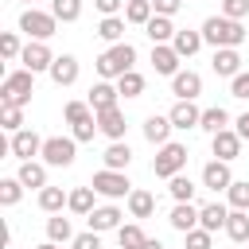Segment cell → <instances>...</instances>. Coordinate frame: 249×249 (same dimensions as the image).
Returning <instances> with one entry per match:
<instances>
[{"label": "cell", "mask_w": 249, "mask_h": 249, "mask_svg": "<svg viewBox=\"0 0 249 249\" xmlns=\"http://www.w3.org/2000/svg\"><path fill=\"white\" fill-rule=\"evenodd\" d=\"M132 62H136V47L121 39V43H109V51H101L93 66H97V74L109 82V78H121V74H128V70H132Z\"/></svg>", "instance_id": "1"}, {"label": "cell", "mask_w": 249, "mask_h": 249, "mask_svg": "<svg viewBox=\"0 0 249 249\" xmlns=\"http://www.w3.org/2000/svg\"><path fill=\"white\" fill-rule=\"evenodd\" d=\"M202 39L210 47H241L245 43V27L241 19H230V16H210L202 23Z\"/></svg>", "instance_id": "2"}, {"label": "cell", "mask_w": 249, "mask_h": 249, "mask_svg": "<svg viewBox=\"0 0 249 249\" xmlns=\"http://www.w3.org/2000/svg\"><path fill=\"white\" fill-rule=\"evenodd\" d=\"M35 93V74L31 70H16L0 82V105H27Z\"/></svg>", "instance_id": "3"}, {"label": "cell", "mask_w": 249, "mask_h": 249, "mask_svg": "<svg viewBox=\"0 0 249 249\" xmlns=\"http://www.w3.org/2000/svg\"><path fill=\"white\" fill-rule=\"evenodd\" d=\"M183 167H187V144H175V140L160 144V152H156V160H152V175H156V179H171V175H179Z\"/></svg>", "instance_id": "4"}, {"label": "cell", "mask_w": 249, "mask_h": 249, "mask_svg": "<svg viewBox=\"0 0 249 249\" xmlns=\"http://www.w3.org/2000/svg\"><path fill=\"white\" fill-rule=\"evenodd\" d=\"M89 187H93L101 198H128V195H132V183H128V175H124V171H113V167H101V171H93Z\"/></svg>", "instance_id": "5"}, {"label": "cell", "mask_w": 249, "mask_h": 249, "mask_svg": "<svg viewBox=\"0 0 249 249\" xmlns=\"http://www.w3.org/2000/svg\"><path fill=\"white\" fill-rule=\"evenodd\" d=\"M78 156V140L74 136H47L43 140V163L47 167H70Z\"/></svg>", "instance_id": "6"}, {"label": "cell", "mask_w": 249, "mask_h": 249, "mask_svg": "<svg viewBox=\"0 0 249 249\" xmlns=\"http://www.w3.org/2000/svg\"><path fill=\"white\" fill-rule=\"evenodd\" d=\"M19 31H27L31 39H51L54 31H58V16L54 12H39V8H27L23 16H19Z\"/></svg>", "instance_id": "7"}, {"label": "cell", "mask_w": 249, "mask_h": 249, "mask_svg": "<svg viewBox=\"0 0 249 249\" xmlns=\"http://www.w3.org/2000/svg\"><path fill=\"white\" fill-rule=\"evenodd\" d=\"M8 152H12L19 163H23V160H35V156H43V136H39L35 128H19V132H12Z\"/></svg>", "instance_id": "8"}, {"label": "cell", "mask_w": 249, "mask_h": 249, "mask_svg": "<svg viewBox=\"0 0 249 249\" xmlns=\"http://www.w3.org/2000/svg\"><path fill=\"white\" fill-rule=\"evenodd\" d=\"M19 62H23V70H31V74H43V70H51V62H54V54H51V47H47L43 39H31V43L23 47V54H19Z\"/></svg>", "instance_id": "9"}, {"label": "cell", "mask_w": 249, "mask_h": 249, "mask_svg": "<svg viewBox=\"0 0 249 249\" xmlns=\"http://www.w3.org/2000/svg\"><path fill=\"white\" fill-rule=\"evenodd\" d=\"M210 148H214V156L218 160H237L241 156V136H237V128H222V132H214L210 136Z\"/></svg>", "instance_id": "10"}, {"label": "cell", "mask_w": 249, "mask_h": 249, "mask_svg": "<svg viewBox=\"0 0 249 249\" xmlns=\"http://www.w3.org/2000/svg\"><path fill=\"white\" fill-rule=\"evenodd\" d=\"M152 66H156V74L175 78L179 74V51L171 43H152Z\"/></svg>", "instance_id": "11"}, {"label": "cell", "mask_w": 249, "mask_h": 249, "mask_svg": "<svg viewBox=\"0 0 249 249\" xmlns=\"http://www.w3.org/2000/svg\"><path fill=\"white\" fill-rule=\"evenodd\" d=\"M210 66H214L218 78H233V74H241V54H237V47H214Z\"/></svg>", "instance_id": "12"}, {"label": "cell", "mask_w": 249, "mask_h": 249, "mask_svg": "<svg viewBox=\"0 0 249 249\" xmlns=\"http://www.w3.org/2000/svg\"><path fill=\"white\" fill-rule=\"evenodd\" d=\"M78 70H82V66H78L74 54H54V62H51L47 74H51L54 86H74V82H78Z\"/></svg>", "instance_id": "13"}, {"label": "cell", "mask_w": 249, "mask_h": 249, "mask_svg": "<svg viewBox=\"0 0 249 249\" xmlns=\"http://www.w3.org/2000/svg\"><path fill=\"white\" fill-rule=\"evenodd\" d=\"M171 93H175L179 101H195V97L202 93V78H198L195 70H179V74L171 78Z\"/></svg>", "instance_id": "14"}, {"label": "cell", "mask_w": 249, "mask_h": 249, "mask_svg": "<svg viewBox=\"0 0 249 249\" xmlns=\"http://www.w3.org/2000/svg\"><path fill=\"white\" fill-rule=\"evenodd\" d=\"M97 128H101V136H109V140H124L128 121H124V113L113 105V109H101V113H97Z\"/></svg>", "instance_id": "15"}, {"label": "cell", "mask_w": 249, "mask_h": 249, "mask_svg": "<svg viewBox=\"0 0 249 249\" xmlns=\"http://www.w3.org/2000/svg\"><path fill=\"white\" fill-rule=\"evenodd\" d=\"M230 183H233V175H230V163H226V160H210V163L202 167V187H210V191H230Z\"/></svg>", "instance_id": "16"}, {"label": "cell", "mask_w": 249, "mask_h": 249, "mask_svg": "<svg viewBox=\"0 0 249 249\" xmlns=\"http://www.w3.org/2000/svg\"><path fill=\"white\" fill-rule=\"evenodd\" d=\"M117 97H121V89H117L113 82H105V78L89 86V109H93V113H101V109H113V105H117Z\"/></svg>", "instance_id": "17"}, {"label": "cell", "mask_w": 249, "mask_h": 249, "mask_svg": "<svg viewBox=\"0 0 249 249\" xmlns=\"http://www.w3.org/2000/svg\"><path fill=\"white\" fill-rule=\"evenodd\" d=\"M167 117H171V124H175V128H183V132H187V128H198V121H202V109H198L195 101H175Z\"/></svg>", "instance_id": "18"}, {"label": "cell", "mask_w": 249, "mask_h": 249, "mask_svg": "<svg viewBox=\"0 0 249 249\" xmlns=\"http://www.w3.org/2000/svg\"><path fill=\"white\" fill-rule=\"evenodd\" d=\"M121 218H124V214H121L117 206H93L86 222H89V230L105 233V230H121Z\"/></svg>", "instance_id": "19"}, {"label": "cell", "mask_w": 249, "mask_h": 249, "mask_svg": "<svg viewBox=\"0 0 249 249\" xmlns=\"http://www.w3.org/2000/svg\"><path fill=\"white\" fill-rule=\"evenodd\" d=\"M167 222H171V230L187 233V230H195V226H198V206H195V202H175V206H171V214H167Z\"/></svg>", "instance_id": "20"}, {"label": "cell", "mask_w": 249, "mask_h": 249, "mask_svg": "<svg viewBox=\"0 0 249 249\" xmlns=\"http://www.w3.org/2000/svg\"><path fill=\"white\" fill-rule=\"evenodd\" d=\"M171 128H175V124H171V117H160V113H152V117L144 121V140L160 148V144H167Z\"/></svg>", "instance_id": "21"}, {"label": "cell", "mask_w": 249, "mask_h": 249, "mask_svg": "<svg viewBox=\"0 0 249 249\" xmlns=\"http://www.w3.org/2000/svg\"><path fill=\"white\" fill-rule=\"evenodd\" d=\"M226 218H230V210H226L222 202H206V206H198V226L210 230V233L226 230Z\"/></svg>", "instance_id": "22"}, {"label": "cell", "mask_w": 249, "mask_h": 249, "mask_svg": "<svg viewBox=\"0 0 249 249\" xmlns=\"http://www.w3.org/2000/svg\"><path fill=\"white\" fill-rule=\"evenodd\" d=\"M175 23H171V16H152L148 23H144V35L152 39V43H171L175 39Z\"/></svg>", "instance_id": "23"}, {"label": "cell", "mask_w": 249, "mask_h": 249, "mask_svg": "<svg viewBox=\"0 0 249 249\" xmlns=\"http://www.w3.org/2000/svg\"><path fill=\"white\" fill-rule=\"evenodd\" d=\"M19 183L31 187V191H43V187H47V163L23 160V163H19Z\"/></svg>", "instance_id": "24"}, {"label": "cell", "mask_w": 249, "mask_h": 249, "mask_svg": "<svg viewBox=\"0 0 249 249\" xmlns=\"http://www.w3.org/2000/svg\"><path fill=\"white\" fill-rule=\"evenodd\" d=\"M202 31H175V39H171V47L179 51V58H191V54H198L202 51Z\"/></svg>", "instance_id": "25"}, {"label": "cell", "mask_w": 249, "mask_h": 249, "mask_svg": "<svg viewBox=\"0 0 249 249\" xmlns=\"http://www.w3.org/2000/svg\"><path fill=\"white\" fill-rule=\"evenodd\" d=\"M101 160H105V167H113V171H124V167L132 163V148H128L124 140H113V144L105 148V156H101Z\"/></svg>", "instance_id": "26"}, {"label": "cell", "mask_w": 249, "mask_h": 249, "mask_svg": "<svg viewBox=\"0 0 249 249\" xmlns=\"http://www.w3.org/2000/svg\"><path fill=\"white\" fill-rule=\"evenodd\" d=\"M152 210H156V195L132 187V195H128V214H132V218H152Z\"/></svg>", "instance_id": "27"}, {"label": "cell", "mask_w": 249, "mask_h": 249, "mask_svg": "<svg viewBox=\"0 0 249 249\" xmlns=\"http://www.w3.org/2000/svg\"><path fill=\"white\" fill-rule=\"evenodd\" d=\"M198 128L202 132H222V128H230V113L222 109V105H210V109H202V121H198Z\"/></svg>", "instance_id": "28"}, {"label": "cell", "mask_w": 249, "mask_h": 249, "mask_svg": "<svg viewBox=\"0 0 249 249\" xmlns=\"http://www.w3.org/2000/svg\"><path fill=\"white\" fill-rule=\"evenodd\" d=\"M66 202H70V195L62 187H43L39 191V210H47V214H62Z\"/></svg>", "instance_id": "29"}, {"label": "cell", "mask_w": 249, "mask_h": 249, "mask_svg": "<svg viewBox=\"0 0 249 249\" xmlns=\"http://www.w3.org/2000/svg\"><path fill=\"white\" fill-rule=\"evenodd\" d=\"M226 237H230V241H249V210H230V218H226Z\"/></svg>", "instance_id": "30"}, {"label": "cell", "mask_w": 249, "mask_h": 249, "mask_svg": "<svg viewBox=\"0 0 249 249\" xmlns=\"http://www.w3.org/2000/svg\"><path fill=\"white\" fill-rule=\"evenodd\" d=\"M124 23H128V19H121V16H105V19L97 23V39L121 43V39H124Z\"/></svg>", "instance_id": "31"}, {"label": "cell", "mask_w": 249, "mask_h": 249, "mask_svg": "<svg viewBox=\"0 0 249 249\" xmlns=\"http://www.w3.org/2000/svg\"><path fill=\"white\" fill-rule=\"evenodd\" d=\"M93 195H97L93 187H74V191H70V202H66V206H70L74 214L89 218V210H93Z\"/></svg>", "instance_id": "32"}, {"label": "cell", "mask_w": 249, "mask_h": 249, "mask_svg": "<svg viewBox=\"0 0 249 249\" xmlns=\"http://www.w3.org/2000/svg\"><path fill=\"white\" fill-rule=\"evenodd\" d=\"M47 237H51V241H58V245H66V241H74V230H70V218H62V214H51V218H47Z\"/></svg>", "instance_id": "33"}, {"label": "cell", "mask_w": 249, "mask_h": 249, "mask_svg": "<svg viewBox=\"0 0 249 249\" xmlns=\"http://www.w3.org/2000/svg\"><path fill=\"white\" fill-rule=\"evenodd\" d=\"M152 16H156L152 0H128V4H124V19H128V23H136V27H144Z\"/></svg>", "instance_id": "34"}, {"label": "cell", "mask_w": 249, "mask_h": 249, "mask_svg": "<svg viewBox=\"0 0 249 249\" xmlns=\"http://www.w3.org/2000/svg\"><path fill=\"white\" fill-rule=\"evenodd\" d=\"M117 241H121V249H144L148 233L140 230V222H128V226H121V230H117Z\"/></svg>", "instance_id": "35"}, {"label": "cell", "mask_w": 249, "mask_h": 249, "mask_svg": "<svg viewBox=\"0 0 249 249\" xmlns=\"http://www.w3.org/2000/svg\"><path fill=\"white\" fill-rule=\"evenodd\" d=\"M167 191H171V198H175V202H191L198 187H195V183H191V179L179 171V175H171V179H167Z\"/></svg>", "instance_id": "36"}, {"label": "cell", "mask_w": 249, "mask_h": 249, "mask_svg": "<svg viewBox=\"0 0 249 249\" xmlns=\"http://www.w3.org/2000/svg\"><path fill=\"white\" fill-rule=\"evenodd\" d=\"M117 89H121V97H140L144 93V74H136V70L121 74L117 78Z\"/></svg>", "instance_id": "37"}, {"label": "cell", "mask_w": 249, "mask_h": 249, "mask_svg": "<svg viewBox=\"0 0 249 249\" xmlns=\"http://www.w3.org/2000/svg\"><path fill=\"white\" fill-rule=\"evenodd\" d=\"M23 198V183H19V175L16 179H0V206H16Z\"/></svg>", "instance_id": "38"}, {"label": "cell", "mask_w": 249, "mask_h": 249, "mask_svg": "<svg viewBox=\"0 0 249 249\" xmlns=\"http://www.w3.org/2000/svg\"><path fill=\"white\" fill-rule=\"evenodd\" d=\"M51 12L62 19V23H74L82 16V0H51Z\"/></svg>", "instance_id": "39"}, {"label": "cell", "mask_w": 249, "mask_h": 249, "mask_svg": "<svg viewBox=\"0 0 249 249\" xmlns=\"http://www.w3.org/2000/svg\"><path fill=\"white\" fill-rule=\"evenodd\" d=\"M0 124L8 132H19L23 128V105H0Z\"/></svg>", "instance_id": "40"}, {"label": "cell", "mask_w": 249, "mask_h": 249, "mask_svg": "<svg viewBox=\"0 0 249 249\" xmlns=\"http://www.w3.org/2000/svg\"><path fill=\"white\" fill-rule=\"evenodd\" d=\"M226 195H230V206H233V210H249V183H245V179H233Z\"/></svg>", "instance_id": "41"}, {"label": "cell", "mask_w": 249, "mask_h": 249, "mask_svg": "<svg viewBox=\"0 0 249 249\" xmlns=\"http://www.w3.org/2000/svg\"><path fill=\"white\" fill-rule=\"evenodd\" d=\"M183 249H214V233L202 230V226H195V230H187V245Z\"/></svg>", "instance_id": "42"}, {"label": "cell", "mask_w": 249, "mask_h": 249, "mask_svg": "<svg viewBox=\"0 0 249 249\" xmlns=\"http://www.w3.org/2000/svg\"><path fill=\"white\" fill-rule=\"evenodd\" d=\"M62 117H66V124L74 128V124H82V121L93 117V113H89V101H70V105L62 109Z\"/></svg>", "instance_id": "43"}, {"label": "cell", "mask_w": 249, "mask_h": 249, "mask_svg": "<svg viewBox=\"0 0 249 249\" xmlns=\"http://www.w3.org/2000/svg\"><path fill=\"white\" fill-rule=\"evenodd\" d=\"M0 54H4L8 62L23 54V47H19V35H16V31H4V35H0Z\"/></svg>", "instance_id": "44"}, {"label": "cell", "mask_w": 249, "mask_h": 249, "mask_svg": "<svg viewBox=\"0 0 249 249\" xmlns=\"http://www.w3.org/2000/svg\"><path fill=\"white\" fill-rule=\"evenodd\" d=\"M93 132H101V128H97V113H93V117H86L82 124H74V140H78V144L93 140Z\"/></svg>", "instance_id": "45"}, {"label": "cell", "mask_w": 249, "mask_h": 249, "mask_svg": "<svg viewBox=\"0 0 249 249\" xmlns=\"http://www.w3.org/2000/svg\"><path fill=\"white\" fill-rule=\"evenodd\" d=\"M222 16H230V19H245V16H249V0H222Z\"/></svg>", "instance_id": "46"}, {"label": "cell", "mask_w": 249, "mask_h": 249, "mask_svg": "<svg viewBox=\"0 0 249 249\" xmlns=\"http://www.w3.org/2000/svg\"><path fill=\"white\" fill-rule=\"evenodd\" d=\"M230 97H241V101L249 97V74H245V70L230 78Z\"/></svg>", "instance_id": "47"}, {"label": "cell", "mask_w": 249, "mask_h": 249, "mask_svg": "<svg viewBox=\"0 0 249 249\" xmlns=\"http://www.w3.org/2000/svg\"><path fill=\"white\" fill-rule=\"evenodd\" d=\"M70 249H101V237H97V230H89V233H78V237L70 241Z\"/></svg>", "instance_id": "48"}, {"label": "cell", "mask_w": 249, "mask_h": 249, "mask_svg": "<svg viewBox=\"0 0 249 249\" xmlns=\"http://www.w3.org/2000/svg\"><path fill=\"white\" fill-rule=\"evenodd\" d=\"M152 8H156V16H175L183 8V0H152Z\"/></svg>", "instance_id": "49"}, {"label": "cell", "mask_w": 249, "mask_h": 249, "mask_svg": "<svg viewBox=\"0 0 249 249\" xmlns=\"http://www.w3.org/2000/svg\"><path fill=\"white\" fill-rule=\"evenodd\" d=\"M93 8H97L101 16H117V12L124 8V0H93Z\"/></svg>", "instance_id": "50"}, {"label": "cell", "mask_w": 249, "mask_h": 249, "mask_svg": "<svg viewBox=\"0 0 249 249\" xmlns=\"http://www.w3.org/2000/svg\"><path fill=\"white\" fill-rule=\"evenodd\" d=\"M233 124H237V136H241V140H249V113H241Z\"/></svg>", "instance_id": "51"}, {"label": "cell", "mask_w": 249, "mask_h": 249, "mask_svg": "<svg viewBox=\"0 0 249 249\" xmlns=\"http://www.w3.org/2000/svg\"><path fill=\"white\" fill-rule=\"evenodd\" d=\"M144 249H163V241H160V237H148V241H144Z\"/></svg>", "instance_id": "52"}, {"label": "cell", "mask_w": 249, "mask_h": 249, "mask_svg": "<svg viewBox=\"0 0 249 249\" xmlns=\"http://www.w3.org/2000/svg\"><path fill=\"white\" fill-rule=\"evenodd\" d=\"M35 249H62V245H58V241H51V237H47V241H43V245H35Z\"/></svg>", "instance_id": "53"}]
</instances>
